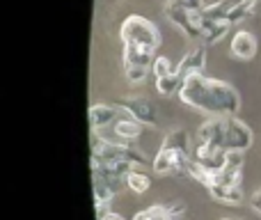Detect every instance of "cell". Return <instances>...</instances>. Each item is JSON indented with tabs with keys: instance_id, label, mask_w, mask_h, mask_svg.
<instances>
[{
	"instance_id": "1",
	"label": "cell",
	"mask_w": 261,
	"mask_h": 220,
	"mask_svg": "<svg viewBox=\"0 0 261 220\" xmlns=\"http://www.w3.org/2000/svg\"><path fill=\"white\" fill-rule=\"evenodd\" d=\"M179 99L184 106L208 117H234L241 110V96L236 87L204 74H193L186 78Z\"/></svg>"
},
{
	"instance_id": "2",
	"label": "cell",
	"mask_w": 261,
	"mask_h": 220,
	"mask_svg": "<svg viewBox=\"0 0 261 220\" xmlns=\"http://www.w3.org/2000/svg\"><path fill=\"white\" fill-rule=\"evenodd\" d=\"M122 41H124V67H144L151 71L156 51L161 46L158 28L149 18L133 14L122 23Z\"/></svg>"
},
{
	"instance_id": "3",
	"label": "cell",
	"mask_w": 261,
	"mask_h": 220,
	"mask_svg": "<svg viewBox=\"0 0 261 220\" xmlns=\"http://www.w3.org/2000/svg\"><path fill=\"white\" fill-rule=\"evenodd\" d=\"M151 165L158 175H188L190 165H193V154L161 144V149H158V154L153 156Z\"/></svg>"
},
{
	"instance_id": "4",
	"label": "cell",
	"mask_w": 261,
	"mask_h": 220,
	"mask_svg": "<svg viewBox=\"0 0 261 220\" xmlns=\"http://www.w3.org/2000/svg\"><path fill=\"white\" fill-rule=\"evenodd\" d=\"M252 129H250L245 121H241L239 117H225V140H222V147L225 152H241L252 147Z\"/></svg>"
},
{
	"instance_id": "5",
	"label": "cell",
	"mask_w": 261,
	"mask_h": 220,
	"mask_svg": "<svg viewBox=\"0 0 261 220\" xmlns=\"http://www.w3.org/2000/svg\"><path fill=\"white\" fill-rule=\"evenodd\" d=\"M117 106L126 112L128 117H133L135 121H140L142 126H156L158 124L156 106H153L147 96H138V94L124 96V99L117 101Z\"/></svg>"
},
{
	"instance_id": "6",
	"label": "cell",
	"mask_w": 261,
	"mask_h": 220,
	"mask_svg": "<svg viewBox=\"0 0 261 220\" xmlns=\"http://www.w3.org/2000/svg\"><path fill=\"white\" fill-rule=\"evenodd\" d=\"M186 213V204L181 200H172V202L151 204V207L142 209L133 216V220H181Z\"/></svg>"
},
{
	"instance_id": "7",
	"label": "cell",
	"mask_w": 261,
	"mask_h": 220,
	"mask_svg": "<svg viewBox=\"0 0 261 220\" xmlns=\"http://www.w3.org/2000/svg\"><path fill=\"white\" fill-rule=\"evenodd\" d=\"M124 110H119V106H110V104H94L87 110V119H90V129L101 133L103 129H110L115 121L122 117Z\"/></svg>"
},
{
	"instance_id": "8",
	"label": "cell",
	"mask_w": 261,
	"mask_h": 220,
	"mask_svg": "<svg viewBox=\"0 0 261 220\" xmlns=\"http://www.w3.org/2000/svg\"><path fill=\"white\" fill-rule=\"evenodd\" d=\"M211 198L216 202L229 204V207H239L243 202V184H227V181H213L206 186Z\"/></svg>"
},
{
	"instance_id": "9",
	"label": "cell",
	"mask_w": 261,
	"mask_h": 220,
	"mask_svg": "<svg viewBox=\"0 0 261 220\" xmlns=\"http://www.w3.org/2000/svg\"><path fill=\"white\" fill-rule=\"evenodd\" d=\"M204 67H206V48L204 46H195V48H190L181 58V62L176 64V71L184 78H188L193 74H204Z\"/></svg>"
},
{
	"instance_id": "10",
	"label": "cell",
	"mask_w": 261,
	"mask_h": 220,
	"mask_svg": "<svg viewBox=\"0 0 261 220\" xmlns=\"http://www.w3.org/2000/svg\"><path fill=\"white\" fill-rule=\"evenodd\" d=\"M229 51H231V55L239 60H252L254 55H257V39H254L252 32L239 30V32H234V37H231Z\"/></svg>"
},
{
	"instance_id": "11",
	"label": "cell",
	"mask_w": 261,
	"mask_h": 220,
	"mask_svg": "<svg viewBox=\"0 0 261 220\" xmlns=\"http://www.w3.org/2000/svg\"><path fill=\"white\" fill-rule=\"evenodd\" d=\"M113 131H115V135H117L119 140H124V142L130 144V142H135V140L142 135L144 126L140 124V121H135L133 117H128L126 112H122V117L113 124Z\"/></svg>"
},
{
	"instance_id": "12",
	"label": "cell",
	"mask_w": 261,
	"mask_h": 220,
	"mask_svg": "<svg viewBox=\"0 0 261 220\" xmlns=\"http://www.w3.org/2000/svg\"><path fill=\"white\" fill-rule=\"evenodd\" d=\"M165 147H172V149H181V152H188V154H195V140L190 138V133L186 129H172L170 133L163 138Z\"/></svg>"
},
{
	"instance_id": "13",
	"label": "cell",
	"mask_w": 261,
	"mask_h": 220,
	"mask_svg": "<svg viewBox=\"0 0 261 220\" xmlns=\"http://www.w3.org/2000/svg\"><path fill=\"white\" fill-rule=\"evenodd\" d=\"M184 81H186V78L181 76L179 71H172V74H167V76L156 78V92H158L161 96L179 94L181 87H184Z\"/></svg>"
},
{
	"instance_id": "14",
	"label": "cell",
	"mask_w": 261,
	"mask_h": 220,
	"mask_svg": "<svg viewBox=\"0 0 261 220\" xmlns=\"http://www.w3.org/2000/svg\"><path fill=\"white\" fill-rule=\"evenodd\" d=\"M124 186H126L128 190H133V193L142 195L151 188V177H149L147 172H142V167H133V170L124 177Z\"/></svg>"
},
{
	"instance_id": "15",
	"label": "cell",
	"mask_w": 261,
	"mask_h": 220,
	"mask_svg": "<svg viewBox=\"0 0 261 220\" xmlns=\"http://www.w3.org/2000/svg\"><path fill=\"white\" fill-rule=\"evenodd\" d=\"M176 71V67L172 64L170 58H165V55H156V60H153L151 64V74L153 78H161V76H167V74Z\"/></svg>"
},
{
	"instance_id": "16",
	"label": "cell",
	"mask_w": 261,
	"mask_h": 220,
	"mask_svg": "<svg viewBox=\"0 0 261 220\" xmlns=\"http://www.w3.org/2000/svg\"><path fill=\"white\" fill-rule=\"evenodd\" d=\"M99 220H126L122 216V213L113 211V209H106V211H99V216H96Z\"/></svg>"
},
{
	"instance_id": "17",
	"label": "cell",
	"mask_w": 261,
	"mask_h": 220,
	"mask_svg": "<svg viewBox=\"0 0 261 220\" xmlns=\"http://www.w3.org/2000/svg\"><path fill=\"white\" fill-rule=\"evenodd\" d=\"M250 204H252V209L261 216V188L252 193V198H250Z\"/></svg>"
},
{
	"instance_id": "18",
	"label": "cell",
	"mask_w": 261,
	"mask_h": 220,
	"mask_svg": "<svg viewBox=\"0 0 261 220\" xmlns=\"http://www.w3.org/2000/svg\"><path fill=\"white\" fill-rule=\"evenodd\" d=\"M222 220H231V218H222Z\"/></svg>"
}]
</instances>
